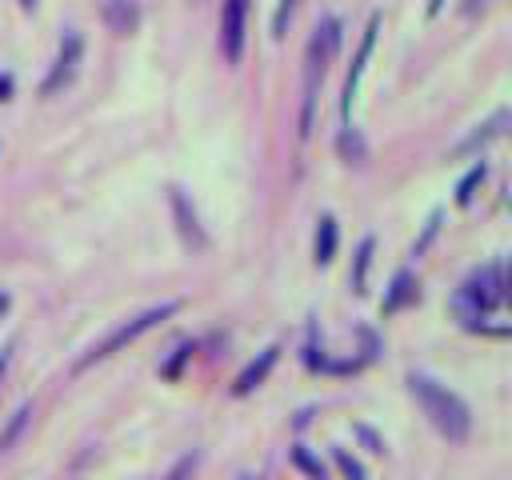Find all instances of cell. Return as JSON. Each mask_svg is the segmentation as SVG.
<instances>
[{"mask_svg": "<svg viewBox=\"0 0 512 480\" xmlns=\"http://www.w3.org/2000/svg\"><path fill=\"white\" fill-rule=\"evenodd\" d=\"M408 388H412V396L420 400L424 416L432 420V428H436L440 436H448V440H464V436H468L472 416H468V404H464L456 392H448L444 384H436V380L424 376V372H412V376H408Z\"/></svg>", "mask_w": 512, "mask_h": 480, "instance_id": "cell-1", "label": "cell"}, {"mask_svg": "<svg viewBox=\"0 0 512 480\" xmlns=\"http://www.w3.org/2000/svg\"><path fill=\"white\" fill-rule=\"evenodd\" d=\"M336 44H340V20H320L312 40H308V52H304V96H300V140L312 132V116H316V92H320V80L328 72V60L336 56Z\"/></svg>", "mask_w": 512, "mask_h": 480, "instance_id": "cell-2", "label": "cell"}, {"mask_svg": "<svg viewBox=\"0 0 512 480\" xmlns=\"http://www.w3.org/2000/svg\"><path fill=\"white\" fill-rule=\"evenodd\" d=\"M176 308H180V300H164V304H156V308H148V312H140V316H132V320L116 324L100 344H92V352H84V356H80V364H76V368H88V364H96V360H108L112 352H120L124 344L140 340L148 328H156L160 320H168Z\"/></svg>", "mask_w": 512, "mask_h": 480, "instance_id": "cell-3", "label": "cell"}, {"mask_svg": "<svg viewBox=\"0 0 512 480\" xmlns=\"http://www.w3.org/2000/svg\"><path fill=\"white\" fill-rule=\"evenodd\" d=\"M504 296H508L504 264H500V260H492V264H484L480 272H472V276L464 280V288H460V308H464V316H468V324H472L476 316H484V312L500 308V304H504Z\"/></svg>", "mask_w": 512, "mask_h": 480, "instance_id": "cell-4", "label": "cell"}, {"mask_svg": "<svg viewBox=\"0 0 512 480\" xmlns=\"http://www.w3.org/2000/svg\"><path fill=\"white\" fill-rule=\"evenodd\" d=\"M244 36H248V0H224V8H220V48H224L228 64H240Z\"/></svg>", "mask_w": 512, "mask_h": 480, "instance_id": "cell-5", "label": "cell"}, {"mask_svg": "<svg viewBox=\"0 0 512 480\" xmlns=\"http://www.w3.org/2000/svg\"><path fill=\"white\" fill-rule=\"evenodd\" d=\"M80 56H84V40H80V32H64V40H60V52H56V64H52V72H48V80H44V96H52V92H60L64 84H72V76H76V68H80Z\"/></svg>", "mask_w": 512, "mask_h": 480, "instance_id": "cell-6", "label": "cell"}, {"mask_svg": "<svg viewBox=\"0 0 512 480\" xmlns=\"http://www.w3.org/2000/svg\"><path fill=\"white\" fill-rule=\"evenodd\" d=\"M376 32H380V16H372V20H368V28H364V40H360V48H356V60H352V68H348V80H344V96H340V116H344V120H348V112H352V100H356V88H360L364 64H368V56H372V44H376Z\"/></svg>", "mask_w": 512, "mask_h": 480, "instance_id": "cell-7", "label": "cell"}, {"mask_svg": "<svg viewBox=\"0 0 512 480\" xmlns=\"http://www.w3.org/2000/svg\"><path fill=\"white\" fill-rule=\"evenodd\" d=\"M100 16L116 36H132L140 24V0H100Z\"/></svg>", "mask_w": 512, "mask_h": 480, "instance_id": "cell-8", "label": "cell"}, {"mask_svg": "<svg viewBox=\"0 0 512 480\" xmlns=\"http://www.w3.org/2000/svg\"><path fill=\"white\" fill-rule=\"evenodd\" d=\"M276 352H280V348H264V352H260V360H252V364H248V368H244V372L236 376V384H232V392H236V396H244V392H252V388H256V384H260V380L268 376V368L276 364Z\"/></svg>", "mask_w": 512, "mask_h": 480, "instance_id": "cell-9", "label": "cell"}, {"mask_svg": "<svg viewBox=\"0 0 512 480\" xmlns=\"http://www.w3.org/2000/svg\"><path fill=\"white\" fill-rule=\"evenodd\" d=\"M172 204H176V220H180V232H184V240L200 248V244H204V232H200V224H196V212L188 208L184 192H172Z\"/></svg>", "mask_w": 512, "mask_h": 480, "instance_id": "cell-10", "label": "cell"}, {"mask_svg": "<svg viewBox=\"0 0 512 480\" xmlns=\"http://www.w3.org/2000/svg\"><path fill=\"white\" fill-rule=\"evenodd\" d=\"M336 252V220L332 216H320V228H316V264H328Z\"/></svg>", "mask_w": 512, "mask_h": 480, "instance_id": "cell-11", "label": "cell"}, {"mask_svg": "<svg viewBox=\"0 0 512 480\" xmlns=\"http://www.w3.org/2000/svg\"><path fill=\"white\" fill-rule=\"evenodd\" d=\"M504 124H508V112H496V116H492L488 124H480V132H472V136H468V140H464L456 152H472L476 144H488L492 136H500V132H504Z\"/></svg>", "mask_w": 512, "mask_h": 480, "instance_id": "cell-12", "label": "cell"}, {"mask_svg": "<svg viewBox=\"0 0 512 480\" xmlns=\"http://www.w3.org/2000/svg\"><path fill=\"white\" fill-rule=\"evenodd\" d=\"M408 300H416V284H412V276L408 272H400L396 280H392V296L384 300V312H396L400 304H408Z\"/></svg>", "mask_w": 512, "mask_h": 480, "instance_id": "cell-13", "label": "cell"}, {"mask_svg": "<svg viewBox=\"0 0 512 480\" xmlns=\"http://www.w3.org/2000/svg\"><path fill=\"white\" fill-rule=\"evenodd\" d=\"M28 416H32V408H28V404H20V408H16V416L8 420V428L0 432V452H4V448H12V440H16V432L28 424Z\"/></svg>", "mask_w": 512, "mask_h": 480, "instance_id": "cell-14", "label": "cell"}, {"mask_svg": "<svg viewBox=\"0 0 512 480\" xmlns=\"http://www.w3.org/2000/svg\"><path fill=\"white\" fill-rule=\"evenodd\" d=\"M368 256H372V240L360 244V256H356V276H352V288L364 292V272H368Z\"/></svg>", "mask_w": 512, "mask_h": 480, "instance_id": "cell-15", "label": "cell"}, {"mask_svg": "<svg viewBox=\"0 0 512 480\" xmlns=\"http://www.w3.org/2000/svg\"><path fill=\"white\" fill-rule=\"evenodd\" d=\"M192 472H196V452H192V456H180L164 480H192Z\"/></svg>", "mask_w": 512, "mask_h": 480, "instance_id": "cell-16", "label": "cell"}, {"mask_svg": "<svg viewBox=\"0 0 512 480\" xmlns=\"http://www.w3.org/2000/svg\"><path fill=\"white\" fill-rule=\"evenodd\" d=\"M292 8H296V0H280V8H276V16H272V36H284V24H288Z\"/></svg>", "mask_w": 512, "mask_h": 480, "instance_id": "cell-17", "label": "cell"}, {"mask_svg": "<svg viewBox=\"0 0 512 480\" xmlns=\"http://www.w3.org/2000/svg\"><path fill=\"white\" fill-rule=\"evenodd\" d=\"M296 464H300V468H304L312 480H324V468H320V464H316L308 452H300V448H296Z\"/></svg>", "mask_w": 512, "mask_h": 480, "instance_id": "cell-18", "label": "cell"}, {"mask_svg": "<svg viewBox=\"0 0 512 480\" xmlns=\"http://www.w3.org/2000/svg\"><path fill=\"white\" fill-rule=\"evenodd\" d=\"M336 464H340V472H344L348 480H364L360 464H356V460H348V452H336Z\"/></svg>", "mask_w": 512, "mask_h": 480, "instance_id": "cell-19", "label": "cell"}, {"mask_svg": "<svg viewBox=\"0 0 512 480\" xmlns=\"http://www.w3.org/2000/svg\"><path fill=\"white\" fill-rule=\"evenodd\" d=\"M480 176H484V164H476V168H472V172H468V180H464V184H460V204H468V196H472V184H476V180H480Z\"/></svg>", "mask_w": 512, "mask_h": 480, "instance_id": "cell-20", "label": "cell"}, {"mask_svg": "<svg viewBox=\"0 0 512 480\" xmlns=\"http://www.w3.org/2000/svg\"><path fill=\"white\" fill-rule=\"evenodd\" d=\"M8 360H12V348H4V352H0V380H4V368H8Z\"/></svg>", "mask_w": 512, "mask_h": 480, "instance_id": "cell-21", "label": "cell"}, {"mask_svg": "<svg viewBox=\"0 0 512 480\" xmlns=\"http://www.w3.org/2000/svg\"><path fill=\"white\" fill-rule=\"evenodd\" d=\"M8 88H12V84H8V80H0V100H4V92H8Z\"/></svg>", "mask_w": 512, "mask_h": 480, "instance_id": "cell-22", "label": "cell"}, {"mask_svg": "<svg viewBox=\"0 0 512 480\" xmlns=\"http://www.w3.org/2000/svg\"><path fill=\"white\" fill-rule=\"evenodd\" d=\"M20 4H24V8H32V4H36V0H20Z\"/></svg>", "mask_w": 512, "mask_h": 480, "instance_id": "cell-23", "label": "cell"}]
</instances>
